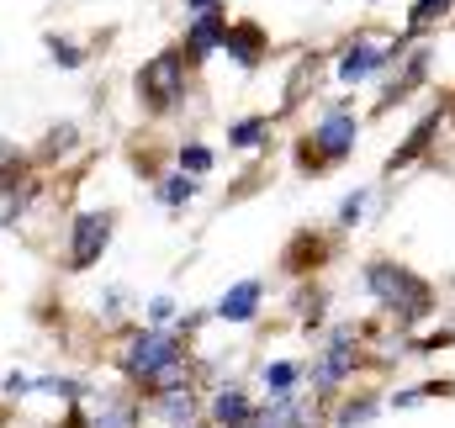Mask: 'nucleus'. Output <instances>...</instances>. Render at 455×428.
Returning <instances> with one entry per match:
<instances>
[{
  "instance_id": "1",
  "label": "nucleus",
  "mask_w": 455,
  "mask_h": 428,
  "mask_svg": "<svg viewBox=\"0 0 455 428\" xmlns=\"http://www.w3.org/2000/svg\"><path fill=\"white\" fill-rule=\"evenodd\" d=\"M365 291L403 322H419V318L435 313V291H429V281L413 275V270H403V265H392V259H371V265H365Z\"/></svg>"
},
{
  "instance_id": "2",
  "label": "nucleus",
  "mask_w": 455,
  "mask_h": 428,
  "mask_svg": "<svg viewBox=\"0 0 455 428\" xmlns=\"http://www.w3.org/2000/svg\"><path fill=\"white\" fill-rule=\"evenodd\" d=\"M180 338L175 333H159V328H148V333H132L127 338V349H122V370L138 381V386H154V397L159 392H170V386H180Z\"/></svg>"
},
{
  "instance_id": "3",
  "label": "nucleus",
  "mask_w": 455,
  "mask_h": 428,
  "mask_svg": "<svg viewBox=\"0 0 455 428\" xmlns=\"http://www.w3.org/2000/svg\"><path fill=\"white\" fill-rule=\"evenodd\" d=\"M138 96L148 101L154 111H170L180 107V96H186V53H154L143 69H138Z\"/></svg>"
},
{
  "instance_id": "4",
  "label": "nucleus",
  "mask_w": 455,
  "mask_h": 428,
  "mask_svg": "<svg viewBox=\"0 0 455 428\" xmlns=\"http://www.w3.org/2000/svg\"><path fill=\"white\" fill-rule=\"evenodd\" d=\"M112 243V212H80L69 227V270H91Z\"/></svg>"
},
{
  "instance_id": "5",
  "label": "nucleus",
  "mask_w": 455,
  "mask_h": 428,
  "mask_svg": "<svg viewBox=\"0 0 455 428\" xmlns=\"http://www.w3.org/2000/svg\"><path fill=\"white\" fill-rule=\"evenodd\" d=\"M355 344H360V333H355V328H334L329 349H323V354H318V365H313V386H318V392H334L344 376L355 370V354H360Z\"/></svg>"
},
{
  "instance_id": "6",
  "label": "nucleus",
  "mask_w": 455,
  "mask_h": 428,
  "mask_svg": "<svg viewBox=\"0 0 455 428\" xmlns=\"http://www.w3.org/2000/svg\"><path fill=\"white\" fill-rule=\"evenodd\" d=\"M355 132H360V122H355L349 111H329V116H323V127L313 132L318 159H329V164H334V159H344V154L355 148Z\"/></svg>"
},
{
  "instance_id": "7",
  "label": "nucleus",
  "mask_w": 455,
  "mask_h": 428,
  "mask_svg": "<svg viewBox=\"0 0 455 428\" xmlns=\"http://www.w3.org/2000/svg\"><path fill=\"white\" fill-rule=\"evenodd\" d=\"M397 59V48H376V43H349L339 59V80L344 85H355V80H365V75H376V69H387Z\"/></svg>"
},
{
  "instance_id": "8",
  "label": "nucleus",
  "mask_w": 455,
  "mask_h": 428,
  "mask_svg": "<svg viewBox=\"0 0 455 428\" xmlns=\"http://www.w3.org/2000/svg\"><path fill=\"white\" fill-rule=\"evenodd\" d=\"M228 37V11H202V16H191V27H186V53L191 59H207V53H218Z\"/></svg>"
},
{
  "instance_id": "9",
  "label": "nucleus",
  "mask_w": 455,
  "mask_h": 428,
  "mask_svg": "<svg viewBox=\"0 0 455 428\" xmlns=\"http://www.w3.org/2000/svg\"><path fill=\"white\" fill-rule=\"evenodd\" d=\"M223 48L238 59V64H243V69H254V64H259V53H265V32H259L254 21H228Z\"/></svg>"
},
{
  "instance_id": "10",
  "label": "nucleus",
  "mask_w": 455,
  "mask_h": 428,
  "mask_svg": "<svg viewBox=\"0 0 455 428\" xmlns=\"http://www.w3.org/2000/svg\"><path fill=\"white\" fill-rule=\"evenodd\" d=\"M259 297H265V286H259V281H238L233 291H223V297H218V318L249 322V318H254V307H259Z\"/></svg>"
},
{
  "instance_id": "11",
  "label": "nucleus",
  "mask_w": 455,
  "mask_h": 428,
  "mask_svg": "<svg viewBox=\"0 0 455 428\" xmlns=\"http://www.w3.org/2000/svg\"><path fill=\"white\" fill-rule=\"evenodd\" d=\"M435 132H440V111H429V116H424V122H419V127L408 132V143H403V148H397V154L387 159V175H397L403 164H413V159H419V154H424V148L435 143Z\"/></svg>"
},
{
  "instance_id": "12",
  "label": "nucleus",
  "mask_w": 455,
  "mask_h": 428,
  "mask_svg": "<svg viewBox=\"0 0 455 428\" xmlns=\"http://www.w3.org/2000/svg\"><path fill=\"white\" fill-rule=\"evenodd\" d=\"M212 418H218L223 428H249L254 424V402H249L238 386H223V392L212 397Z\"/></svg>"
},
{
  "instance_id": "13",
  "label": "nucleus",
  "mask_w": 455,
  "mask_h": 428,
  "mask_svg": "<svg viewBox=\"0 0 455 428\" xmlns=\"http://www.w3.org/2000/svg\"><path fill=\"white\" fill-rule=\"evenodd\" d=\"M154 408H159V418L175 428H191V413H196V397H191V386H170V392H159L154 397Z\"/></svg>"
},
{
  "instance_id": "14",
  "label": "nucleus",
  "mask_w": 455,
  "mask_h": 428,
  "mask_svg": "<svg viewBox=\"0 0 455 428\" xmlns=\"http://www.w3.org/2000/svg\"><path fill=\"white\" fill-rule=\"evenodd\" d=\"M259 381H265L270 402H275V397H291V386L302 381V365H291V360H275V365H265V376H259Z\"/></svg>"
},
{
  "instance_id": "15",
  "label": "nucleus",
  "mask_w": 455,
  "mask_h": 428,
  "mask_svg": "<svg viewBox=\"0 0 455 428\" xmlns=\"http://www.w3.org/2000/svg\"><path fill=\"white\" fill-rule=\"evenodd\" d=\"M265 132H270L265 116H243V122L228 127V143H233V148H254V143H265Z\"/></svg>"
},
{
  "instance_id": "16",
  "label": "nucleus",
  "mask_w": 455,
  "mask_h": 428,
  "mask_svg": "<svg viewBox=\"0 0 455 428\" xmlns=\"http://www.w3.org/2000/svg\"><path fill=\"white\" fill-rule=\"evenodd\" d=\"M132 424H138V402H127V397H112L96 413V428H132Z\"/></svg>"
},
{
  "instance_id": "17",
  "label": "nucleus",
  "mask_w": 455,
  "mask_h": 428,
  "mask_svg": "<svg viewBox=\"0 0 455 428\" xmlns=\"http://www.w3.org/2000/svg\"><path fill=\"white\" fill-rule=\"evenodd\" d=\"M376 418V397H349L339 408V428H365Z\"/></svg>"
},
{
  "instance_id": "18",
  "label": "nucleus",
  "mask_w": 455,
  "mask_h": 428,
  "mask_svg": "<svg viewBox=\"0 0 455 428\" xmlns=\"http://www.w3.org/2000/svg\"><path fill=\"white\" fill-rule=\"evenodd\" d=\"M212 170V148L207 143H186L180 148V175H207Z\"/></svg>"
},
{
  "instance_id": "19",
  "label": "nucleus",
  "mask_w": 455,
  "mask_h": 428,
  "mask_svg": "<svg viewBox=\"0 0 455 428\" xmlns=\"http://www.w3.org/2000/svg\"><path fill=\"white\" fill-rule=\"evenodd\" d=\"M191 196H196V180H186V175H170V180L159 186V202H164V207H186Z\"/></svg>"
},
{
  "instance_id": "20",
  "label": "nucleus",
  "mask_w": 455,
  "mask_h": 428,
  "mask_svg": "<svg viewBox=\"0 0 455 428\" xmlns=\"http://www.w3.org/2000/svg\"><path fill=\"white\" fill-rule=\"evenodd\" d=\"M445 11H451V0H419V5L408 11V27L419 32V27H429V21H440Z\"/></svg>"
},
{
  "instance_id": "21",
  "label": "nucleus",
  "mask_w": 455,
  "mask_h": 428,
  "mask_svg": "<svg viewBox=\"0 0 455 428\" xmlns=\"http://www.w3.org/2000/svg\"><path fill=\"white\" fill-rule=\"evenodd\" d=\"M365 202H371V191H349V196L339 202V222L344 227H355V222L365 217Z\"/></svg>"
},
{
  "instance_id": "22",
  "label": "nucleus",
  "mask_w": 455,
  "mask_h": 428,
  "mask_svg": "<svg viewBox=\"0 0 455 428\" xmlns=\"http://www.w3.org/2000/svg\"><path fill=\"white\" fill-rule=\"evenodd\" d=\"M48 53H53V64H64V69H80V64H85V53H80L75 43H59V37H48Z\"/></svg>"
},
{
  "instance_id": "23",
  "label": "nucleus",
  "mask_w": 455,
  "mask_h": 428,
  "mask_svg": "<svg viewBox=\"0 0 455 428\" xmlns=\"http://www.w3.org/2000/svg\"><path fill=\"white\" fill-rule=\"evenodd\" d=\"M170 313H175V302H170V297H154V302H148V318H154V322H170Z\"/></svg>"
},
{
  "instance_id": "24",
  "label": "nucleus",
  "mask_w": 455,
  "mask_h": 428,
  "mask_svg": "<svg viewBox=\"0 0 455 428\" xmlns=\"http://www.w3.org/2000/svg\"><path fill=\"white\" fill-rule=\"evenodd\" d=\"M48 138H53V143H48V148H69V143H75V127H69V122H64V127H53V132H48Z\"/></svg>"
},
{
  "instance_id": "25",
  "label": "nucleus",
  "mask_w": 455,
  "mask_h": 428,
  "mask_svg": "<svg viewBox=\"0 0 455 428\" xmlns=\"http://www.w3.org/2000/svg\"><path fill=\"white\" fill-rule=\"evenodd\" d=\"M5 392H11V397H27V392H32V381H27V376H5Z\"/></svg>"
},
{
  "instance_id": "26",
  "label": "nucleus",
  "mask_w": 455,
  "mask_h": 428,
  "mask_svg": "<svg viewBox=\"0 0 455 428\" xmlns=\"http://www.w3.org/2000/svg\"><path fill=\"white\" fill-rule=\"evenodd\" d=\"M186 11H191V16H202V11H223V0H186Z\"/></svg>"
},
{
  "instance_id": "27",
  "label": "nucleus",
  "mask_w": 455,
  "mask_h": 428,
  "mask_svg": "<svg viewBox=\"0 0 455 428\" xmlns=\"http://www.w3.org/2000/svg\"><path fill=\"white\" fill-rule=\"evenodd\" d=\"M11 164H16V148H11V143H0V170H11Z\"/></svg>"
}]
</instances>
